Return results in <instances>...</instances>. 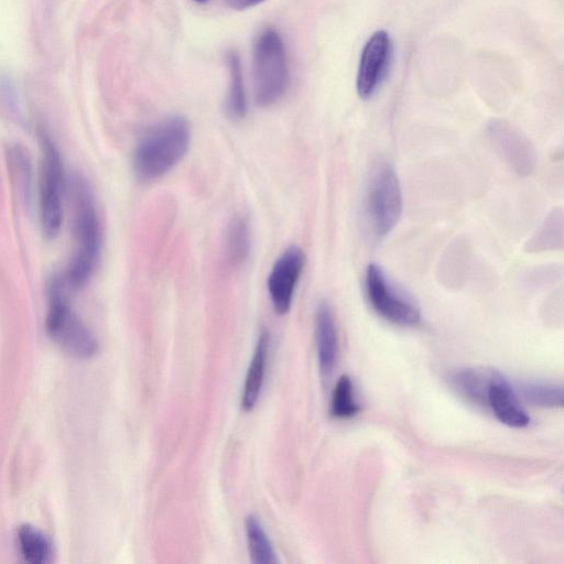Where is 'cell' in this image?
<instances>
[{
    "instance_id": "cell-1",
    "label": "cell",
    "mask_w": 564,
    "mask_h": 564,
    "mask_svg": "<svg viewBox=\"0 0 564 564\" xmlns=\"http://www.w3.org/2000/svg\"><path fill=\"white\" fill-rule=\"evenodd\" d=\"M74 253L62 276L69 291L84 288L90 280L99 259L101 226L91 187L78 174L69 182Z\"/></svg>"
},
{
    "instance_id": "cell-2",
    "label": "cell",
    "mask_w": 564,
    "mask_h": 564,
    "mask_svg": "<svg viewBox=\"0 0 564 564\" xmlns=\"http://www.w3.org/2000/svg\"><path fill=\"white\" fill-rule=\"evenodd\" d=\"M189 142V124L182 116L169 117L150 127L133 154L138 178L149 182L166 174L183 159Z\"/></svg>"
},
{
    "instance_id": "cell-3",
    "label": "cell",
    "mask_w": 564,
    "mask_h": 564,
    "mask_svg": "<svg viewBox=\"0 0 564 564\" xmlns=\"http://www.w3.org/2000/svg\"><path fill=\"white\" fill-rule=\"evenodd\" d=\"M68 292L61 275L51 279L47 288L45 329L51 339L69 355L89 358L97 352L98 343L90 329L73 311Z\"/></svg>"
},
{
    "instance_id": "cell-4",
    "label": "cell",
    "mask_w": 564,
    "mask_h": 564,
    "mask_svg": "<svg viewBox=\"0 0 564 564\" xmlns=\"http://www.w3.org/2000/svg\"><path fill=\"white\" fill-rule=\"evenodd\" d=\"M252 69L256 102L269 107L278 102L288 85V63L280 34L268 29L253 45Z\"/></svg>"
},
{
    "instance_id": "cell-5",
    "label": "cell",
    "mask_w": 564,
    "mask_h": 564,
    "mask_svg": "<svg viewBox=\"0 0 564 564\" xmlns=\"http://www.w3.org/2000/svg\"><path fill=\"white\" fill-rule=\"evenodd\" d=\"M42 151L39 209L40 223L44 237L55 239L63 221L64 169L58 149L44 131L39 133Z\"/></svg>"
},
{
    "instance_id": "cell-6",
    "label": "cell",
    "mask_w": 564,
    "mask_h": 564,
    "mask_svg": "<svg viewBox=\"0 0 564 564\" xmlns=\"http://www.w3.org/2000/svg\"><path fill=\"white\" fill-rule=\"evenodd\" d=\"M402 213V192L394 169L379 164L367 188L365 215L371 232L382 238L398 224Z\"/></svg>"
},
{
    "instance_id": "cell-7",
    "label": "cell",
    "mask_w": 564,
    "mask_h": 564,
    "mask_svg": "<svg viewBox=\"0 0 564 564\" xmlns=\"http://www.w3.org/2000/svg\"><path fill=\"white\" fill-rule=\"evenodd\" d=\"M365 290L372 308L388 322L402 326H413L420 322L417 308L393 288L376 263L367 267Z\"/></svg>"
},
{
    "instance_id": "cell-8",
    "label": "cell",
    "mask_w": 564,
    "mask_h": 564,
    "mask_svg": "<svg viewBox=\"0 0 564 564\" xmlns=\"http://www.w3.org/2000/svg\"><path fill=\"white\" fill-rule=\"evenodd\" d=\"M392 57V43L389 34L375 32L364 46L358 73L357 93L360 98L372 97L383 83Z\"/></svg>"
},
{
    "instance_id": "cell-9",
    "label": "cell",
    "mask_w": 564,
    "mask_h": 564,
    "mask_svg": "<svg viewBox=\"0 0 564 564\" xmlns=\"http://www.w3.org/2000/svg\"><path fill=\"white\" fill-rule=\"evenodd\" d=\"M305 254L297 246H291L275 260L268 276V292L274 311L285 314L292 305L296 284L303 272Z\"/></svg>"
},
{
    "instance_id": "cell-10",
    "label": "cell",
    "mask_w": 564,
    "mask_h": 564,
    "mask_svg": "<svg viewBox=\"0 0 564 564\" xmlns=\"http://www.w3.org/2000/svg\"><path fill=\"white\" fill-rule=\"evenodd\" d=\"M487 405L501 423L510 427H524L530 422L512 387L506 378L494 370L488 384Z\"/></svg>"
},
{
    "instance_id": "cell-11",
    "label": "cell",
    "mask_w": 564,
    "mask_h": 564,
    "mask_svg": "<svg viewBox=\"0 0 564 564\" xmlns=\"http://www.w3.org/2000/svg\"><path fill=\"white\" fill-rule=\"evenodd\" d=\"M315 336L319 369L324 378L332 373L338 349L334 315L327 302L319 303L315 318Z\"/></svg>"
},
{
    "instance_id": "cell-12",
    "label": "cell",
    "mask_w": 564,
    "mask_h": 564,
    "mask_svg": "<svg viewBox=\"0 0 564 564\" xmlns=\"http://www.w3.org/2000/svg\"><path fill=\"white\" fill-rule=\"evenodd\" d=\"M268 351L269 333L262 330L259 335L243 384L241 409L246 412L251 411L258 402L265 375Z\"/></svg>"
},
{
    "instance_id": "cell-13",
    "label": "cell",
    "mask_w": 564,
    "mask_h": 564,
    "mask_svg": "<svg viewBox=\"0 0 564 564\" xmlns=\"http://www.w3.org/2000/svg\"><path fill=\"white\" fill-rule=\"evenodd\" d=\"M491 130L494 142L509 163L519 173H529L534 164L529 142L503 124L494 126Z\"/></svg>"
},
{
    "instance_id": "cell-14",
    "label": "cell",
    "mask_w": 564,
    "mask_h": 564,
    "mask_svg": "<svg viewBox=\"0 0 564 564\" xmlns=\"http://www.w3.org/2000/svg\"><path fill=\"white\" fill-rule=\"evenodd\" d=\"M18 549L26 563L45 564L52 560V544L36 528L30 524L19 527L17 531Z\"/></svg>"
},
{
    "instance_id": "cell-15",
    "label": "cell",
    "mask_w": 564,
    "mask_h": 564,
    "mask_svg": "<svg viewBox=\"0 0 564 564\" xmlns=\"http://www.w3.org/2000/svg\"><path fill=\"white\" fill-rule=\"evenodd\" d=\"M229 73V88L226 98V111L231 119L240 120L247 115V98L243 87V78L240 58L236 52L227 54Z\"/></svg>"
},
{
    "instance_id": "cell-16",
    "label": "cell",
    "mask_w": 564,
    "mask_h": 564,
    "mask_svg": "<svg viewBox=\"0 0 564 564\" xmlns=\"http://www.w3.org/2000/svg\"><path fill=\"white\" fill-rule=\"evenodd\" d=\"M492 371L485 372L478 369H462L452 378L453 387L469 401L487 405V391Z\"/></svg>"
},
{
    "instance_id": "cell-17",
    "label": "cell",
    "mask_w": 564,
    "mask_h": 564,
    "mask_svg": "<svg viewBox=\"0 0 564 564\" xmlns=\"http://www.w3.org/2000/svg\"><path fill=\"white\" fill-rule=\"evenodd\" d=\"M227 256L231 263L240 264L247 260L250 252L249 223L242 215L235 216L226 234Z\"/></svg>"
},
{
    "instance_id": "cell-18",
    "label": "cell",
    "mask_w": 564,
    "mask_h": 564,
    "mask_svg": "<svg viewBox=\"0 0 564 564\" xmlns=\"http://www.w3.org/2000/svg\"><path fill=\"white\" fill-rule=\"evenodd\" d=\"M246 532L251 562L254 564H275L278 558L273 546L254 516L247 517Z\"/></svg>"
},
{
    "instance_id": "cell-19",
    "label": "cell",
    "mask_w": 564,
    "mask_h": 564,
    "mask_svg": "<svg viewBox=\"0 0 564 564\" xmlns=\"http://www.w3.org/2000/svg\"><path fill=\"white\" fill-rule=\"evenodd\" d=\"M519 391L522 398L531 404L543 408L563 406V388L545 382H524Z\"/></svg>"
},
{
    "instance_id": "cell-20",
    "label": "cell",
    "mask_w": 564,
    "mask_h": 564,
    "mask_svg": "<svg viewBox=\"0 0 564 564\" xmlns=\"http://www.w3.org/2000/svg\"><path fill=\"white\" fill-rule=\"evenodd\" d=\"M360 408L355 402L351 380L348 376H341L332 394L330 414L337 419L355 416Z\"/></svg>"
},
{
    "instance_id": "cell-21",
    "label": "cell",
    "mask_w": 564,
    "mask_h": 564,
    "mask_svg": "<svg viewBox=\"0 0 564 564\" xmlns=\"http://www.w3.org/2000/svg\"><path fill=\"white\" fill-rule=\"evenodd\" d=\"M228 6L235 10H245L259 4L264 0H226Z\"/></svg>"
},
{
    "instance_id": "cell-22",
    "label": "cell",
    "mask_w": 564,
    "mask_h": 564,
    "mask_svg": "<svg viewBox=\"0 0 564 564\" xmlns=\"http://www.w3.org/2000/svg\"><path fill=\"white\" fill-rule=\"evenodd\" d=\"M194 1H196V2H198V3H205V2H207V1H209V0H194Z\"/></svg>"
}]
</instances>
